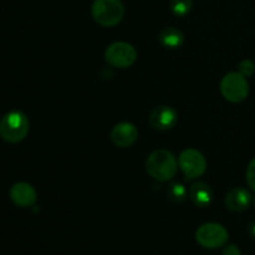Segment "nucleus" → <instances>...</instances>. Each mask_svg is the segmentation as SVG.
Returning <instances> with one entry per match:
<instances>
[{
  "instance_id": "1",
  "label": "nucleus",
  "mask_w": 255,
  "mask_h": 255,
  "mask_svg": "<svg viewBox=\"0 0 255 255\" xmlns=\"http://www.w3.org/2000/svg\"><path fill=\"white\" fill-rule=\"evenodd\" d=\"M178 169V161L172 152L157 149L146 159V171L153 179L167 182L173 178Z\"/></svg>"
},
{
  "instance_id": "2",
  "label": "nucleus",
  "mask_w": 255,
  "mask_h": 255,
  "mask_svg": "<svg viewBox=\"0 0 255 255\" xmlns=\"http://www.w3.org/2000/svg\"><path fill=\"white\" fill-rule=\"evenodd\" d=\"M30 122L21 111H10L0 121V137L9 143L21 142L27 136Z\"/></svg>"
},
{
  "instance_id": "3",
  "label": "nucleus",
  "mask_w": 255,
  "mask_h": 255,
  "mask_svg": "<svg viewBox=\"0 0 255 255\" xmlns=\"http://www.w3.org/2000/svg\"><path fill=\"white\" fill-rule=\"evenodd\" d=\"M91 15L101 26H116L124 19L125 6L121 0H95L91 5Z\"/></svg>"
},
{
  "instance_id": "4",
  "label": "nucleus",
  "mask_w": 255,
  "mask_h": 255,
  "mask_svg": "<svg viewBox=\"0 0 255 255\" xmlns=\"http://www.w3.org/2000/svg\"><path fill=\"white\" fill-rule=\"evenodd\" d=\"M221 92L224 99L233 104L244 101L249 95V84L241 72H229L222 79Z\"/></svg>"
},
{
  "instance_id": "5",
  "label": "nucleus",
  "mask_w": 255,
  "mask_h": 255,
  "mask_svg": "<svg viewBox=\"0 0 255 255\" xmlns=\"http://www.w3.org/2000/svg\"><path fill=\"white\" fill-rule=\"evenodd\" d=\"M105 60L111 66L117 67V69H126L136 62L137 51L128 42H112L105 51Z\"/></svg>"
},
{
  "instance_id": "6",
  "label": "nucleus",
  "mask_w": 255,
  "mask_h": 255,
  "mask_svg": "<svg viewBox=\"0 0 255 255\" xmlns=\"http://www.w3.org/2000/svg\"><path fill=\"white\" fill-rule=\"evenodd\" d=\"M229 239V233L222 224H202L196 232V241L199 246L207 249H217L226 246Z\"/></svg>"
},
{
  "instance_id": "7",
  "label": "nucleus",
  "mask_w": 255,
  "mask_h": 255,
  "mask_svg": "<svg viewBox=\"0 0 255 255\" xmlns=\"http://www.w3.org/2000/svg\"><path fill=\"white\" fill-rule=\"evenodd\" d=\"M178 166L188 181L203 176L207 169V161L203 154L194 148H187L179 154Z\"/></svg>"
},
{
  "instance_id": "8",
  "label": "nucleus",
  "mask_w": 255,
  "mask_h": 255,
  "mask_svg": "<svg viewBox=\"0 0 255 255\" xmlns=\"http://www.w3.org/2000/svg\"><path fill=\"white\" fill-rule=\"evenodd\" d=\"M148 122L157 131H168L178 122V114L171 106H157L152 110Z\"/></svg>"
},
{
  "instance_id": "9",
  "label": "nucleus",
  "mask_w": 255,
  "mask_h": 255,
  "mask_svg": "<svg viewBox=\"0 0 255 255\" xmlns=\"http://www.w3.org/2000/svg\"><path fill=\"white\" fill-rule=\"evenodd\" d=\"M111 141L120 148L131 147L138 138V129L131 122H120L111 129Z\"/></svg>"
},
{
  "instance_id": "10",
  "label": "nucleus",
  "mask_w": 255,
  "mask_h": 255,
  "mask_svg": "<svg viewBox=\"0 0 255 255\" xmlns=\"http://www.w3.org/2000/svg\"><path fill=\"white\" fill-rule=\"evenodd\" d=\"M10 198L17 207L26 208L34 206L36 202V191L26 182H17L10 189Z\"/></svg>"
},
{
  "instance_id": "11",
  "label": "nucleus",
  "mask_w": 255,
  "mask_h": 255,
  "mask_svg": "<svg viewBox=\"0 0 255 255\" xmlns=\"http://www.w3.org/2000/svg\"><path fill=\"white\" fill-rule=\"evenodd\" d=\"M252 194L249 193L248 189L242 188V187H236V188L231 189L227 193L226 199H224V204L227 208L236 213H241L246 209L249 208L252 203Z\"/></svg>"
},
{
  "instance_id": "12",
  "label": "nucleus",
  "mask_w": 255,
  "mask_h": 255,
  "mask_svg": "<svg viewBox=\"0 0 255 255\" xmlns=\"http://www.w3.org/2000/svg\"><path fill=\"white\" fill-rule=\"evenodd\" d=\"M189 198L194 206L199 208H207L213 201V191L204 182H196L189 188Z\"/></svg>"
},
{
  "instance_id": "13",
  "label": "nucleus",
  "mask_w": 255,
  "mask_h": 255,
  "mask_svg": "<svg viewBox=\"0 0 255 255\" xmlns=\"http://www.w3.org/2000/svg\"><path fill=\"white\" fill-rule=\"evenodd\" d=\"M158 40L162 46H164L166 49L173 50L178 49V47H181L183 45L184 35L181 30L176 29L173 26H168L162 30Z\"/></svg>"
},
{
  "instance_id": "14",
  "label": "nucleus",
  "mask_w": 255,
  "mask_h": 255,
  "mask_svg": "<svg viewBox=\"0 0 255 255\" xmlns=\"http://www.w3.org/2000/svg\"><path fill=\"white\" fill-rule=\"evenodd\" d=\"M167 196H168L169 201L179 204L187 199V189L183 184L176 182V183H172L168 186V188H167Z\"/></svg>"
},
{
  "instance_id": "15",
  "label": "nucleus",
  "mask_w": 255,
  "mask_h": 255,
  "mask_svg": "<svg viewBox=\"0 0 255 255\" xmlns=\"http://www.w3.org/2000/svg\"><path fill=\"white\" fill-rule=\"evenodd\" d=\"M171 10L176 16H186L193 6L192 0H171Z\"/></svg>"
},
{
  "instance_id": "16",
  "label": "nucleus",
  "mask_w": 255,
  "mask_h": 255,
  "mask_svg": "<svg viewBox=\"0 0 255 255\" xmlns=\"http://www.w3.org/2000/svg\"><path fill=\"white\" fill-rule=\"evenodd\" d=\"M254 70H255V65L253 64V61H251V60H243V61H241V64H239V72H241L243 76L246 77L252 76Z\"/></svg>"
},
{
  "instance_id": "17",
  "label": "nucleus",
  "mask_w": 255,
  "mask_h": 255,
  "mask_svg": "<svg viewBox=\"0 0 255 255\" xmlns=\"http://www.w3.org/2000/svg\"><path fill=\"white\" fill-rule=\"evenodd\" d=\"M247 183L255 192V157L249 162L247 168Z\"/></svg>"
},
{
  "instance_id": "18",
  "label": "nucleus",
  "mask_w": 255,
  "mask_h": 255,
  "mask_svg": "<svg viewBox=\"0 0 255 255\" xmlns=\"http://www.w3.org/2000/svg\"><path fill=\"white\" fill-rule=\"evenodd\" d=\"M222 255H242V252L237 246H234V244H229V246H227L226 248L223 249V253H222Z\"/></svg>"
},
{
  "instance_id": "19",
  "label": "nucleus",
  "mask_w": 255,
  "mask_h": 255,
  "mask_svg": "<svg viewBox=\"0 0 255 255\" xmlns=\"http://www.w3.org/2000/svg\"><path fill=\"white\" fill-rule=\"evenodd\" d=\"M248 231H249V234H251L252 238L255 239V222H253V223H251V226H249Z\"/></svg>"
},
{
  "instance_id": "20",
  "label": "nucleus",
  "mask_w": 255,
  "mask_h": 255,
  "mask_svg": "<svg viewBox=\"0 0 255 255\" xmlns=\"http://www.w3.org/2000/svg\"><path fill=\"white\" fill-rule=\"evenodd\" d=\"M253 204H254V207H255V197L253 198Z\"/></svg>"
}]
</instances>
